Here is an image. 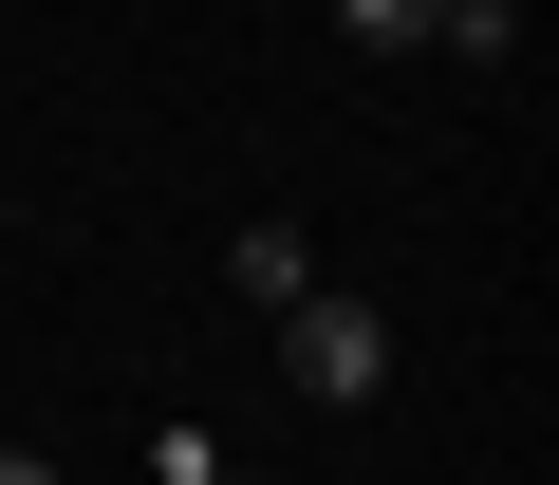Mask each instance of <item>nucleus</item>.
Listing matches in <instances>:
<instances>
[{
	"label": "nucleus",
	"mask_w": 559,
	"mask_h": 485,
	"mask_svg": "<svg viewBox=\"0 0 559 485\" xmlns=\"http://www.w3.org/2000/svg\"><path fill=\"white\" fill-rule=\"evenodd\" d=\"M280 374H299L318 411H373V392H392V318L336 299V281H318V299H280Z\"/></svg>",
	"instance_id": "obj_1"
},
{
	"label": "nucleus",
	"mask_w": 559,
	"mask_h": 485,
	"mask_svg": "<svg viewBox=\"0 0 559 485\" xmlns=\"http://www.w3.org/2000/svg\"><path fill=\"white\" fill-rule=\"evenodd\" d=\"M224 299H261V318L318 299V242H299V224H242V242H224Z\"/></svg>",
	"instance_id": "obj_2"
},
{
	"label": "nucleus",
	"mask_w": 559,
	"mask_h": 485,
	"mask_svg": "<svg viewBox=\"0 0 559 485\" xmlns=\"http://www.w3.org/2000/svg\"><path fill=\"white\" fill-rule=\"evenodd\" d=\"M336 38H355V57H411V38H429V0H336Z\"/></svg>",
	"instance_id": "obj_4"
},
{
	"label": "nucleus",
	"mask_w": 559,
	"mask_h": 485,
	"mask_svg": "<svg viewBox=\"0 0 559 485\" xmlns=\"http://www.w3.org/2000/svg\"><path fill=\"white\" fill-rule=\"evenodd\" d=\"M150 485H261V466H224V429H150Z\"/></svg>",
	"instance_id": "obj_3"
},
{
	"label": "nucleus",
	"mask_w": 559,
	"mask_h": 485,
	"mask_svg": "<svg viewBox=\"0 0 559 485\" xmlns=\"http://www.w3.org/2000/svg\"><path fill=\"white\" fill-rule=\"evenodd\" d=\"M429 20H485V0H429Z\"/></svg>",
	"instance_id": "obj_6"
},
{
	"label": "nucleus",
	"mask_w": 559,
	"mask_h": 485,
	"mask_svg": "<svg viewBox=\"0 0 559 485\" xmlns=\"http://www.w3.org/2000/svg\"><path fill=\"white\" fill-rule=\"evenodd\" d=\"M0 485H57V466H38V448H0Z\"/></svg>",
	"instance_id": "obj_5"
}]
</instances>
